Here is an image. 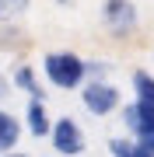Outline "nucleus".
<instances>
[{"instance_id":"1a4fd4ad","label":"nucleus","mask_w":154,"mask_h":157,"mask_svg":"<svg viewBox=\"0 0 154 157\" xmlns=\"http://www.w3.org/2000/svg\"><path fill=\"white\" fill-rule=\"evenodd\" d=\"M109 154L112 157H154L151 150H144V147L137 143V140H109Z\"/></svg>"},{"instance_id":"0eeeda50","label":"nucleus","mask_w":154,"mask_h":157,"mask_svg":"<svg viewBox=\"0 0 154 157\" xmlns=\"http://www.w3.org/2000/svg\"><path fill=\"white\" fill-rule=\"evenodd\" d=\"M18 140H21V122L11 115V112H4L0 108V154H11Z\"/></svg>"},{"instance_id":"9b49d317","label":"nucleus","mask_w":154,"mask_h":157,"mask_svg":"<svg viewBox=\"0 0 154 157\" xmlns=\"http://www.w3.org/2000/svg\"><path fill=\"white\" fill-rule=\"evenodd\" d=\"M32 0H0V25H14L18 17L28 11Z\"/></svg>"},{"instance_id":"f03ea898","label":"nucleus","mask_w":154,"mask_h":157,"mask_svg":"<svg viewBox=\"0 0 154 157\" xmlns=\"http://www.w3.org/2000/svg\"><path fill=\"white\" fill-rule=\"evenodd\" d=\"M102 25L109 35L116 39H130L140 25V14H137V4L133 0H105L102 4Z\"/></svg>"},{"instance_id":"f8f14e48","label":"nucleus","mask_w":154,"mask_h":157,"mask_svg":"<svg viewBox=\"0 0 154 157\" xmlns=\"http://www.w3.org/2000/svg\"><path fill=\"white\" fill-rule=\"evenodd\" d=\"M109 70H112V67L102 63V59H84V77H88V80H105Z\"/></svg>"},{"instance_id":"ddd939ff","label":"nucleus","mask_w":154,"mask_h":157,"mask_svg":"<svg viewBox=\"0 0 154 157\" xmlns=\"http://www.w3.org/2000/svg\"><path fill=\"white\" fill-rule=\"evenodd\" d=\"M7 94H11V80H7V77H4V73H0V101H4Z\"/></svg>"},{"instance_id":"9d476101","label":"nucleus","mask_w":154,"mask_h":157,"mask_svg":"<svg viewBox=\"0 0 154 157\" xmlns=\"http://www.w3.org/2000/svg\"><path fill=\"white\" fill-rule=\"evenodd\" d=\"M133 94H137V101L154 105V77H151L147 70H137V73H133Z\"/></svg>"},{"instance_id":"39448f33","label":"nucleus","mask_w":154,"mask_h":157,"mask_svg":"<svg viewBox=\"0 0 154 157\" xmlns=\"http://www.w3.org/2000/svg\"><path fill=\"white\" fill-rule=\"evenodd\" d=\"M49 140H53V150H60L63 157L84 154V133H81V126H77L70 115H63V119H56V122H53Z\"/></svg>"},{"instance_id":"6e6552de","label":"nucleus","mask_w":154,"mask_h":157,"mask_svg":"<svg viewBox=\"0 0 154 157\" xmlns=\"http://www.w3.org/2000/svg\"><path fill=\"white\" fill-rule=\"evenodd\" d=\"M11 84H14V87H21L25 94H32V98H42L39 77H35V70H32V67H25V63H21L18 70H14V80H11Z\"/></svg>"},{"instance_id":"20e7f679","label":"nucleus","mask_w":154,"mask_h":157,"mask_svg":"<svg viewBox=\"0 0 154 157\" xmlns=\"http://www.w3.org/2000/svg\"><path fill=\"white\" fill-rule=\"evenodd\" d=\"M81 101H84V108L91 115H112L119 108L123 94L109 80H88V84H81Z\"/></svg>"},{"instance_id":"7ed1b4c3","label":"nucleus","mask_w":154,"mask_h":157,"mask_svg":"<svg viewBox=\"0 0 154 157\" xmlns=\"http://www.w3.org/2000/svg\"><path fill=\"white\" fill-rule=\"evenodd\" d=\"M123 126L130 129V136L144 150L154 154V105H147V101H130L123 108Z\"/></svg>"},{"instance_id":"423d86ee","label":"nucleus","mask_w":154,"mask_h":157,"mask_svg":"<svg viewBox=\"0 0 154 157\" xmlns=\"http://www.w3.org/2000/svg\"><path fill=\"white\" fill-rule=\"evenodd\" d=\"M25 126H28L32 136H49L53 119H49L46 101H42V98H32V101H28V108H25Z\"/></svg>"},{"instance_id":"f257e3e1","label":"nucleus","mask_w":154,"mask_h":157,"mask_svg":"<svg viewBox=\"0 0 154 157\" xmlns=\"http://www.w3.org/2000/svg\"><path fill=\"white\" fill-rule=\"evenodd\" d=\"M42 70H46V80L60 91H74L84 84V59L77 52H49L42 59Z\"/></svg>"},{"instance_id":"4468645a","label":"nucleus","mask_w":154,"mask_h":157,"mask_svg":"<svg viewBox=\"0 0 154 157\" xmlns=\"http://www.w3.org/2000/svg\"><path fill=\"white\" fill-rule=\"evenodd\" d=\"M0 157H25V154H14V150H11V154H0Z\"/></svg>"}]
</instances>
